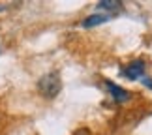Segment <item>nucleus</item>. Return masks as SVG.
<instances>
[{
  "label": "nucleus",
  "instance_id": "obj_1",
  "mask_svg": "<svg viewBox=\"0 0 152 135\" xmlns=\"http://www.w3.org/2000/svg\"><path fill=\"white\" fill-rule=\"evenodd\" d=\"M62 88V83H60V77L58 73L51 72V73H45L42 79L38 81V90L43 98L47 99H53L55 96H58V92Z\"/></svg>",
  "mask_w": 152,
  "mask_h": 135
},
{
  "label": "nucleus",
  "instance_id": "obj_2",
  "mask_svg": "<svg viewBox=\"0 0 152 135\" xmlns=\"http://www.w3.org/2000/svg\"><path fill=\"white\" fill-rule=\"evenodd\" d=\"M122 75L130 81H135V79H143L145 77V62L143 60H133L130 62L128 66L122 69Z\"/></svg>",
  "mask_w": 152,
  "mask_h": 135
},
{
  "label": "nucleus",
  "instance_id": "obj_3",
  "mask_svg": "<svg viewBox=\"0 0 152 135\" xmlns=\"http://www.w3.org/2000/svg\"><path fill=\"white\" fill-rule=\"evenodd\" d=\"M105 88H107V92L111 94V98H113L116 103H124V101H128V99H130V96H132L128 90H124L122 86L115 85V83H111V81H105Z\"/></svg>",
  "mask_w": 152,
  "mask_h": 135
},
{
  "label": "nucleus",
  "instance_id": "obj_4",
  "mask_svg": "<svg viewBox=\"0 0 152 135\" xmlns=\"http://www.w3.org/2000/svg\"><path fill=\"white\" fill-rule=\"evenodd\" d=\"M109 17L107 15H100V13H96V15H90V17H86V19L83 21V26L86 28H90V26H96V25H102V23H105Z\"/></svg>",
  "mask_w": 152,
  "mask_h": 135
},
{
  "label": "nucleus",
  "instance_id": "obj_5",
  "mask_svg": "<svg viewBox=\"0 0 152 135\" xmlns=\"http://www.w3.org/2000/svg\"><path fill=\"white\" fill-rule=\"evenodd\" d=\"M122 6V2H111V0H102L98 4V8H103V9H118Z\"/></svg>",
  "mask_w": 152,
  "mask_h": 135
}]
</instances>
